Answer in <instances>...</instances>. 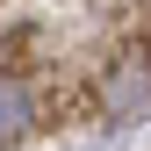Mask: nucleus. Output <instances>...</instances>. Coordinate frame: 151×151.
Here are the masks:
<instances>
[{
  "label": "nucleus",
  "instance_id": "obj_2",
  "mask_svg": "<svg viewBox=\"0 0 151 151\" xmlns=\"http://www.w3.org/2000/svg\"><path fill=\"white\" fill-rule=\"evenodd\" d=\"M36 122H43V101H36L29 72L0 58V151H14V144H22L29 129H36Z\"/></svg>",
  "mask_w": 151,
  "mask_h": 151
},
{
  "label": "nucleus",
  "instance_id": "obj_1",
  "mask_svg": "<svg viewBox=\"0 0 151 151\" xmlns=\"http://www.w3.org/2000/svg\"><path fill=\"white\" fill-rule=\"evenodd\" d=\"M93 108H101L108 122H129V115L151 108V14H144V29H137V43L115 50V58L93 72Z\"/></svg>",
  "mask_w": 151,
  "mask_h": 151
}]
</instances>
